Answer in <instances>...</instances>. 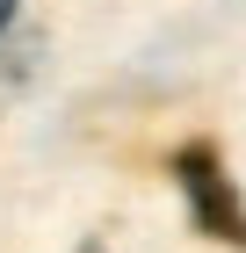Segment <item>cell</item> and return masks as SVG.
Here are the masks:
<instances>
[{"mask_svg": "<svg viewBox=\"0 0 246 253\" xmlns=\"http://www.w3.org/2000/svg\"><path fill=\"white\" fill-rule=\"evenodd\" d=\"M80 253H109V246H101V239H87V246H80Z\"/></svg>", "mask_w": 246, "mask_h": 253, "instance_id": "3957f363", "label": "cell"}, {"mask_svg": "<svg viewBox=\"0 0 246 253\" xmlns=\"http://www.w3.org/2000/svg\"><path fill=\"white\" fill-rule=\"evenodd\" d=\"M7 29H15V0H0V37H7Z\"/></svg>", "mask_w": 246, "mask_h": 253, "instance_id": "7a4b0ae2", "label": "cell"}, {"mask_svg": "<svg viewBox=\"0 0 246 253\" xmlns=\"http://www.w3.org/2000/svg\"><path fill=\"white\" fill-rule=\"evenodd\" d=\"M174 188H181V203H189L196 232L217 239V246H246V203H239V181L225 174V152L217 145H181L174 152Z\"/></svg>", "mask_w": 246, "mask_h": 253, "instance_id": "6da1fadb", "label": "cell"}]
</instances>
